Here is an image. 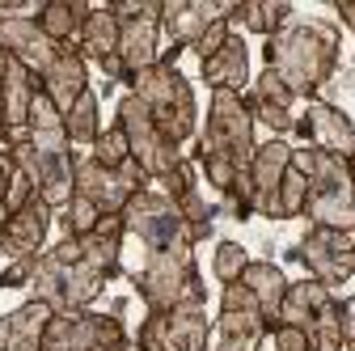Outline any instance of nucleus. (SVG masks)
<instances>
[{
    "label": "nucleus",
    "instance_id": "nucleus-1",
    "mask_svg": "<svg viewBox=\"0 0 355 351\" xmlns=\"http://www.w3.org/2000/svg\"><path fill=\"white\" fill-rule=\"evenodd\" d=\"M254 148H258L254 144V114L245 106V94H211L195 165L225 195V207L237 221L254 216V182H250Z\"/></svg>",
    "mask_w": 355,
    "mask_h": 351
},
{
    "label": "nucleus",
    "instance_id": "nucleus-2",
    "mask_svg": "<svg viewBox=\"0 0 355 351\" xmlns=\"http://www.w3.org/2000/svg\"><path fill=\"white\" fill-rule=\"evenodd\" d=\"M13 165L34 182V191L42 195L51 212H64L76 187V148L64 131V114L55 110V102L38 89L34 110H30V131L26 140L9 144Z\"/></svg>",
    "mask_w": 355,
    "mask_h": 351
},
{
    "label": "nucleus",
    "instance_id": "nucleus-3",
    "mask_svg": "<svg viewBox=\"0 0 355 351\" xmlns=\"http://www.w3.org/2000/svg\"><path fill=\"white\" fill-rule=\"evenodd\" d=\"M266 68H271L292 98H313L334 76L338 64V30L322 17H292L284 30L266 38Z\"/></svg>",
    "mask_w": 355,
    "mask_h": 351
},
{
    "label": "nucleus",
    "instance_id": "nucleus-4",
    "mask_svg": "<svg viewBox=\"0 0 355 351\" xmlns=\"http://www.w3.org/2000/svg\"><path fill=\"white\" fill-rule=\"evenodd\" d=\"M106 288V275L85 258L80 237H60L51 250L34 258L30 300L51 305L55 314H85Z\"/></svg>",
    "mask_w": 355,
    "mask_h": 351
},
{
    "label": "nucleus",
    "instance_id": "nucleus-5",
    "mask_svg": "<svg viewBox=\"0 0 355 351\" xmlns=\"http://www.w3.org/2000/svg\"><path fill=\"white\" fill-rule=\"evenodd\" d=\"M292 165L304 173V216L318 229H343L355 233V187H351V165L322 148H292Z\"/></svg>",
    "mask_w": 355,
    "mask_h": 351
},
{
    "label": "nucleus",
    "instance_id": "nucleus-6",
    "mask_svg": "<svg viewBox=\"0 0 355 351\" xmlns=\"http://www.w3.org/2000/svg\"><path fill=\"white\" fill-rule=\"evenodd\" d=\"M131 98H140L148 119L161 127V136L169 144L182 148L191 136H195V127H199V106H195V89H191V80L178 72V64H153L148 72L140 76H131Z\"/></svg>",
    "mask_w": 355,
    "mask_h": 351
},
{
    "label": "nucleus",
    "instance_id": "nucleus-7",
    "mask_svg": "<svg viewBox=\"0 0 355 351\" xmlns=\"http://www.w3.org/2000/svg\"><path fill=\"white\" fill-rule=\"evenodd\" d=\"M131 284H136V292L144 296L148 314L173 309V305H203L207 300V288H203L199 267H195V246L144 250V262H140V271L131 275Z\"/></svg>",
    "mask_w": 355,
    "mask_h": 351
},
{
    "label": "nucleus",
    "instance_id": "nucleus-8",
    "mask_svg": "<svg viewBox=\"0 0 355 351\" xmlns=\"http://www.w3.org/2000/svg\"><path fill=\"white\" fill-rule=\"evenodd\" d=\"M279 322L304 330L309 351H347L338 300H334V292H330L326 284H318V280H296V284H288Z\"/></svg>",
    "mask_w": 355,
    "mask_h": 351
},
{
    "label": "nucleus",
    "instance_id": "nucleus-9",
    "mask_svg": "<svg viewBox=\"0 0 355 351\" xmlns=\"http://www.w3.org/2000/svg\"><path fill=\"white\" fill-rule=\"evenodd\" d=\"M119 17V64L123 76H140L153 64H161V5L153 0H119L110 5Z\"/></svg>",
    "mask_w": 355,
    "mask_h": 351
},
{
    "label": "nucleus",
    "instance_id": "nucleus-10",
    "mask_svg": "<svg viewBox=\"0 0 355 351\" xmlns=\"http://www.w3.org/2000/svg\"><path fill=\"white\" fill-rule=\"evenodd\" d=\"M123 225H127L131 237L144 241V250H182V246H195L182 212H178V203L165 199L153 182L140 195H131V203L123 207Z\"/></svg>",
    "mask_w": 355,
    "mask_h": 351
},
{
    "label": "nucleus",
    "instance_id": "nucleus-11",
    "mask_svg": "<svg viewBox=\"0 0 355 351\" xmlns=\"http://www.w3.org/2000/svg\"><path fill=\"white\" fill-rule=\"evenodd\" d=\"M114 127L127 136L131 161H136V165L148 173V182H161L165 173H169L178 161H182V148L169 144V140L161 136V127L148 119V110H144V102H140V98H131V94H123V98H119Z\"/></svg>",
    "mask_w": 355,
    "mask_h": 351
},
{
    "label": "nucleus",
    "instance_id": "nucleus-12",
    "mask_svg": "<svg viewBox=\"0 0 355 351\" xmlns=\"http://www.w3.org/2000/svg\"><path fill=\"white\" fill-rule=\"evenodd\" d=\"M292 262L313 271L318 284H326L330 292L338 284H347L355 275V233H343V229H309L292 250H288Z\"/></svg>",
    "mask_w": 355,
    "mask_h": 351
},
{
    "label": "nucleus",
    "instance_id": "nucleus-13",
    "mask_svg": "<svg viewBox=\"0 0 355 351\" xmlns=\"http://www.w3.org/2000/svg\"><path fill=\"white\" fill-rule=\"evenodd\" d=\"M144 187H148V173L136 161H127L123 169H102L94 157H76V187H72V195H85L102 216H123L131 195H140Z\"/></svg>",
    "mask_w": 355,
    "mask_h": 351
},
{
    "label": "nucleus",
    "instance_id": "nucleus-14",
    "mask_svg": "<svg viewBox=\"0 0 355 351\" xmlns=\"http://www.w3.org/2000/svg\"><path fill=\"white\" fill-rule=\"evenodd\" d=\"M136 343L144 351H211V326L203 305H173L144 318Z\"/></svg>",
    "mask_w": 355,
    "mask_h": 351
},
{
    "label": "nucleus",
    "instance_id": "nucleus-15",
    "mask_svg": "<svg viewBox=\"0 0 355 351\" xmlns=\"http://www.w3.org/2000/svg\"><path fill=\"white\" fill-rule=\"evenodd\" d=\"M233 5H211V0H161V64H173L187 47L216 26L229 22Z\"/></svg>",
    "mask_w": 355,
    "mask_h": 351
},
{
    "label": "nucleus",
    "instance_id": "nucleus-16",
    "mask_svg": "<svg viewBox=\"0 0 355 351\" xmlns=\"http://www.w3.org/2000/svg\"><path fill=\"white\" fill-rule=\"evenodd\" d=\"M0 51H5L13 64H21L30 76H47V68L60 55V42H51L42 34L38 22L30 17H0Z\"/></svg>",
    "mask_w": 355,
    "mask_h": 351
},
{
    "label": "nucleus",
    "instance_id": "nucleus-17",
    "mask_svg": "<svg viewBox=\"0 0 355 351\" xmlns=\"http://www.w3.org/2000/svg\"><path fill=\"white\" fill-rule=\"evenodd\" d=\"M47 225H51V207L42 203V195H34L30 203H21L17 212H9L5 229H0V254L9 262H26L42 254L47 241Z\"/></svg>",
    "mask_w": 355,
    "mask_h": 351
},
{
    "label": "nucleus",
    "instance_id": "nucleus-18",
    "mask_svg": "<svg viewBox=\"0 0 355 351\" xmlns=\"http://www.w3.org/2000/svg\"><path fill=\"white\" fill-rule=\"evenodd\" d=\"M292 165V144L288 140H266L254 148V165H250V182H254V212L266 221H279V182Z\"/></svg>",
    "mask_w": 355,
    "mask_h": 351
},
{
    "label": "nucleus",
    "instance_id": "nucleus-19",
    "mask_svg": "<svg viewBox=\"0 0 355 351\" xmlns=\"http://www.w3.org/2000/svg\"><path fill=\"white\" fill-rule=\"evenodd\" d=\"M296 131L309 136L313 148H322V153H334L343 161L355 157V123L330 102H309L304 119H296Z\"/></svg>",
    "mask_w": 355,
    "mask_h": 351
},
{
    "label": "nucleus",
    "instance_id": "nucleus-20",
    "mask_svg": "<svg viewBox=\"0 0 355 351\" xmlns=\"http://www.w3.org/2000/svg\"><path fill=\"white\" fill-rule=\"evenodd\" d=\"M38 89H42L38 76H30L21 64L9 60L5 85H0V123H5V144L26 140V131H30V110H34Z\"/></svg>",
    "mask_w": 355,
    "mask_h": 351
},
{
    "label": "nucleus",
    "instance_id": "nucleus-21",
    "mask_svg": "<svg viewBox=\"0 0 355 351\" xmlns=\"http://www.w3.org/2000/svg\"><path fill=\"white\" fill-rule=\"evenodd\" d=\"M38 85H42V94L55 102V110L68 114L76 106V98L89 89V64H85V55L76 47H60L55 64L47 68V76H42Z\"/></svg>",
    "mask_w": 355,
    "mask_h": 351
},
{
    "label": "nucleus",
    "instance_id": "nucleus-22",
    "mask_svg": "<svg viewBox=\"0 0 355 351\" xmlns=\"http://www.w3.org/2000/svg\"><path fill=\"white\" fill-rule=\"evenodd\" d=\"M199 72L211 85V94H241L250 85V47H245V38L233 30L225 38V47H220L211 60H203Z\"/></svg>",
    "mask_w": 355,
    "mask_h": 351
},
{
    "label": "nucleus",
    "instance_id": "nucleus-23",
    "mask_svg": "<svg viewBox=\"0 0 355 351\" xmlns=\"http://www.w3.org/2000/svg\"><path fill=\"white\" fill-rule=\"evenodd\" d=\"M241 284H245V288H250V296L258 300L262 322H266V334H271V330L279 326V309H284V296H288V284H292V280L275 267V262L258 258V262H250V267H245Z\"/></svg>",
    "mask_w": 355,
    "mask_h": 351
},
{
    "label": "nucleus",
    "instance_id": "nucleus-24",
    "mask_svg": "<svg viewBox=\"0 0 355 351\" xmlns=\"http://www.w3.org/2000/svg\"><path fill=\"white\" fill-rule=\"evenodd\" d=\"M123 347H127L123 318H114V314H94V309H85V314L72 318L68 351H123Z\"/></svg>",
    "mask_w": 355,
    "mask_h": 351
},
{
    "label": "nucleus",
    "instance_id": "nucleus-25",
    "mask_svg": "<svg viewBox=\"0 0 355 351\" xmlns=\"http://www.w3.org/2000/svg\"><path fill=\"white\" fill-rule=\"evenodd\" d=\"M76 51L85 55V64L94 60L98 68H106V64L119 60V17L110 13V5L106 9H94V13L85 17L80 38H76Z\"/></svg>",
    "mask_w": 355,
    "mask_h": 351
},
{
    "label": "nucleus",
    "instance_id": "nucleus-26",
    "mask_svg": "<svg viewBox=\"0 0 355 351\" xmlns=\"http://www.w3.org/2000/svg\"><path fill=\"white\" fill-rule=\"evenodd\" d=\"M5 318H9V351H42V334H47L55 309L42 300H26Z\"/></svg>",
    "mask_w": 355,
    "mask_h": 351
},
{
    "label": "nucleus",
    "instance_id": "nucleus-27",
    "mask_svg": "<svg viewBox=\"0 0 355 351\" xmlns=\"http://www.w3.org/2000/svg\"><path fill=\"white\" fill-rule=\"evenodd\" d=\"M89 13H94L89 5H72V0H51V5H42L38 26H42V34H47L51 42H60V47H76L80 26H85V17H89Z\"/></svg>",
    "mask_w": 355,
    "mask_h": 351
},
{
    "label": "nucleus",
    "instance_id": "nucleus-28",
    "mask_svg": "<svg viewBox=\"0 0 355 351\" xmlns=\"http://www.w3.org/2000/svg\"><path fill=\"white\" fill-rule=\"evenodd\" d=\"M64 131L72 148H94L98 136H102V110H98V89H85L76 98V106L64 114Z\"/></svg>",
    "mask_w": 355,
    "mask_h": 351
},
{
    "label": "nucleus",
    "instance_id": "nucleus-29",
    "mask_svg": "<svg viewBox=\"0 0 355 351\" xmlns=\"http://www.w3.org/2000/svg\"><path fill=\"white\" fill-rule=\"evenodd\" d=\"M296 13H292V5H233V17H229V26H245L250 34H262V38H271L275 30H284L288 22H292Z\"/></svg>",
    "mask_w": 355,
    "mask_h": 351
},
{
    "label": "nucleus",
    "instance_id": "nucleus-30",
    "mask_svg": "<svg viewBox=\"0 0 355 351\" xmlns=\"http://www.w3.org/2000/svg\"><path fill=\"white\" fill-rule=\"evenodd\" d=\"M250 262H254V258L245 254V246H241V241H220V246H216V254H211V271H216V280H220V284L229 288V284H237V280L245 275Z\"/></svg>",
    "mask_w": 355,
    "mask_h": 351
},
{
    "label": "nucleus",
    "instance_id": "nucleus-31",
    "mask_svg": "<svg viewBox=\"0 0 355 351\" xmlns=\"http://www.w3.org/2000/svg\"><path fill=\"white\" fill-rule=\"evenodd\" d=\"M89 157H94L102 169H123L127 161H131V148H127V136L119 127H106L102 136H98V144L89 148Z\"/></svg>",
    "mask_w": 355,
    "mask_h": 351
},
{
    "label": "nucleus",
    "instance_id": "nucleus-32",
    "mask_svg": "<svg viewBox=\"0 0 355 351\" xmlns=\"http://www.w3.org/2000/svg\"><path fill=\"white\" fill-rule=\"evenodd\" d=\"M245 106H250L254 123H262V127H271V131H275L279 140L288 136V131H296V110H292V106H275V102H254L250 94H245Z\"/></svg>",
    "mask_w": 355,
    "mask_h": 351
},
{
    "label": "nucleus",
    "instance_id": "nucleus-33",
    "mask_svg": "<svg viewBox=\"0 0 355 351\" xmlns=\"http://www.w3.org/2000/svg\"><path fill=\"white\" fill-rule=\"evenodd\" d=\"M304 191H309L304 173H300L296 165H288L284 182H279V221H292V216H304Z\"/></svg>",
    "mask_w": 355,
    "mask_h": 351
},
{
    "label": "nucleus",
    "instance_id": "nucleus-34",
    "mask_svg": "<svg viewBox=\"0 0 355 351\" xmlns=\"http://www.w3.org/2000/svg\"><path fill=\"white\" fill-rule=\"evenodd\" d=\"M250 98H254V102H275V106H296L292 89H288V85H284L271 68H262V72H258L254 89H250Z\"/></svg>",
    "mask_w": 355,
    "mask_h": 351
},
{
    "label": "nucleus",
    "instance_id": "nucleus-35",
    "mask_svg": "<svg viewBox=\"0 0 355 351\" xmlns=\"http://www.w3.org/2000/svg\"><path fill=\"white\" fill-rule=\"evenodd\" d=\"M229 34H233V26H229V22H216V26H211V30L195 42V47H191V51L199 55V64H203V60H211L220 47H225V38H229Z\"/></svg>",
    "mask_w": 355,
    "mask_h": 351
},
{
    "label": "nucleus",
    "instance_id": "nucleus-36",
    "mask_svg": "<svg viewBox=\"0 0 355 351\" xmlns=\"http://www.w3.org/2000/svg\"><path fill=\"white\" fill-rule=\"evenodd\" d=\"M271 343H275V351H309V339H304V330H296V326H275L271 330Z\"/></svg>",
    "mask_w": 355,
    "mask_h": 351
},
{
    "label": "nucleus",
    "instance_id": "nucleus-37",
    "mask_svg": "<svg viewBox=\"0 0 355 351\" xmlns=\"http://www.w3.org/2000/svg\"><path fill=\"white\" fill-rule=\"evenodd\" d=\"M30 275H34V258L26 262H9V271H0V288H30Z\"/></svg>",
    "mask_w": 355,
    "mask_h": 351
},
{
    "label": "nucleus",
    "instance_id": "nucleus-38",
    "mask_svg": "<svg viewBox=\"0 0 355 351\" xmlns=\"http://www.w3.org/2000/svg\"><path fill=\"white\" fill-rule=\"evenodd\" d=\"M338 314H343V339H347V347L355 343V296L351 300H338Z\"/></svg>",
    "mask_w": 355,
    "mask_h": 351
},
{
    "label": "nucleus",
    "instance_id": "nucleus-39",
    "mask_svg": "<svg viewBox=\"0 0 355 351\" xmlns=\"http://www.w3.org/2000/svg\"><path fill=\"white\" fill-rule=\"evenodd\" d=\"M334 17H338L347 30H355V0H338V5H334Z\"/></svg>",
    "mask_w": 355,
    "mask_h": 351
},
{
    "label": "nucleus",
    "instance_id": "nucleus-40",
    "mask_svg": "<svg viewBox=\"0 0 355 351\" xmlns=\"http://www.w3.org/2000/svg\"><path fill=\"white\" fill-rule=\"evenodd\" d=\"M0 351H9V318H0Z\"/></svg>",
    "mask_w": 355,
    "mask_h": 351
},
{
    "label": "nucleus",
    "instance_id": "nucleus-41",
    "mask_svg": "<svg viewBox=\"0 0 355 351\" xmlns=\"http://www.w3.org/2000/svg\"><path fill=\"white\" fill-rule=\"evenodd\" d=\"M5 72H9V55L0 51V85H5Z\"/></svg>",
    "mask_w": 355,
    "mask_h": 351
},
{
    "label": "nucleus",
    "instance_id": "nucleus-42",
    "mask_svg": "<svg viewBox=\"0 0 355 351\" xmlns=\"http://www.w3.org/2000/svg\"><path fill=\"white\" fill-rule=\"evenodd\" d=\"M123 351H144V347H140L136 339H127V347H123Z\"/></svg>",
    "mask_w": 355,
    "mask_h": 351
},
{
    "label": "nucleus",
    "instance_id": "nucleus-43",
    "mask_svg": "<svg viewBox=\"0 0 355 351\" xmlns=\"http://www.w3.org/2000/svg\"><path fill=\"white\" fill-rule=\"evenodd\" d=\"M347 165H351V187H355V157H351V161H347Z\"/></svg>",
    "mask_w": 355,
    "mask_h": 351
},
{
    "label": "nucleus",
    "instance_id": "nucleus-44",
    "mask_svg": "<svg viewBox=\"0 0 355 351\" xmlns=\"http://www.w3.org/2000/svg\"><path fill=\"white\" fill-rule=\"evenodd\" d=\"M347 351H355V343H351V347H347Z\"/></svg>",
    "mask_w": 355,
    "mask_h": 351
}]
</instances>
